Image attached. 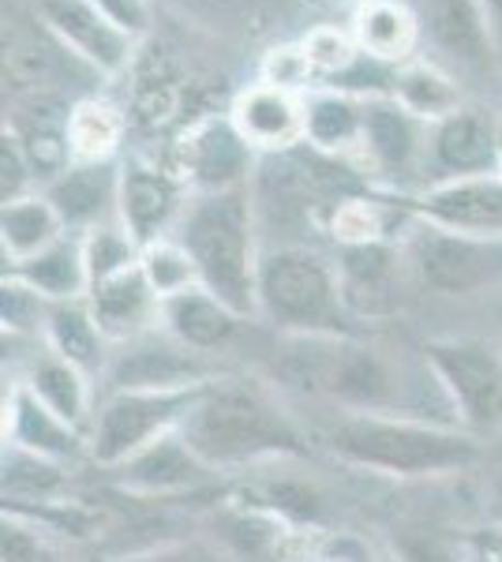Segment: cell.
I'll use <instances>...</instances> for the list:
<instances>
[{"label":"cell","mask_w":502,"mask_h":562,"mask_svg":"<svg viewBox=\"0 0 502 562\" xmlns=\"http://www.w3.org/2000/svg\"><path fill=\"white\" fill-rule=\"evenodd\" d=\"M180 244L191 251L203 289L236 315L259 307V256H255V203L248 184L207 192L185 206Z\"/></svg>","instance_id":"1"},{"label":"cell","mask_w":502,"mask_h":562,"mask_svg":"<svg viewBox=\"0 0 502 562\" xmlns=\"http://www.w3.org/2000/svg\"><path fill=\"white\" fill-rule=\"evenodd\" d=\"M180 435L210 469H233L300 450L293 424L270 402L241 386H207L180 424Z\"/></svg>","instance_id":"2"},{"label":"cell","mask_w":502,"mask_h":562,"mask_svg":"<svg viewBox=\"0 0 502 562\" xmlns=\"http://www.w3.org/2000/svg\"><path fill=\"white\" fill-rule=\"evenodd\" d=\"M337 458L390 476H435L477 458L469 439L398 416H349L331 435Z\"/></svg>","instance_id":"3"},{"label":"cell","mask_w":502,"mask_h":562,"mask_svg":"<svg viewBox=\"0 0 502 562\" xmlns=\"http://www.w3.org/2000/svg\"><path fill=\"white\" fill-rule=\"evenodd\" d=\"M259 307L300 338H334L349 319L337 270L319 251L293 244L259 256Z\"/></svg>","instance_id":"4"},{"label":"cell","mask_w":502,"mask_h":562,"mask_svg":"<svg viewBox=\"0 0 502 562\" xmlns=\"http://www.w3.org/2000/svg\"><path fill=\"white\" fill-rule=\"evenodd\" d=\"M207 386L191 390H116L90 428V458L98 465H124L161 435L180 431Z\"/></svg>","instance_id":"5"},{"label":"cell","mask_w":502,"mask_h":562,"mask_svg":"<svg viewBox=\"0 0 502 562\" xmlns=\"http://www.w3.org/2000/svg\"><path fill=\"white\" fill-rule=\"evenodd\" d=\"M420 281L443 296H472L502 285V237L458 233L427 222L409 244Z\"/></svg>","instance_id":"6"},{"label":"cell","mask_w":502,"mask_h":562,"mask_svg":"<svg viewBox=\"0 0 502 562\" xmlns=\"http://www.w3.org/2000/svg\"><path fill=\"white\" fill-rule=\"evenodd\" d=\"M427 368L439 379L461 420L472 428H502V352L477 338L427 346Z\"/></svg>","instance_id":"7"},{"label":"cell","mask_w":502,"mask_h":562,"mask_svg":"<svg viewBox=\"0 0 502 562\" xmlns=\"http://www.w3.org/2000/svg\"><path fill=\"white\" fill-rule=\"evenodd\" d=\"M252 154L255 147L236 132L233 121H199L185 132V139L177 143V161L172 173L180 177V184L199 188V192H230V188H244V180L252 173Z\"/></svg>","instance_id":"8"},{"label":"cell","mask_w":502,"mask_h":562,"mask_svg":"<svg viewBox=\"0 0 502 562\" xmlns=\"http://www.w3.org/2000/svg\"><path fill=\"white\" fill-rule=\"evenodd\" d=\"M38 20L64 53L87 60L105 76L124 71L132 60L135 38L109 23L90 0H38Z\"/></svg>","instance_id":"9"},{"label":"cell","mask_w":502,"mask_h":562,"mask_svg":"<svg viewBox=\"0 0 502 562\" xmlns=\"http://www.w3.org/2000/svg\"><path fill=\"white\" fill-rule=\"evenodd\" d=\"M420 38L465 71H495L499 42L483 0H420Z\"/></svg>","instance_id":"10"},{"label":"cell","mask_w":502,"mask_h":562,"mask_svg":"<svg viewBox=\"0 0 502 562\" xmlns=\"http://www.w3.org/2000/svg\"><path fill=\"white\" fill-rule=\"evenodd\" d=\"M427 150L446 180L502 173V124L477 109H458L432 128Z\"/></svg>","instance_id":"11"},{"label":"cell","mask_w":502,"mask_h":562,"mask_svg":"<svg viewBox=\"0 0 502 562\" xmlns=\"http://www.w3.org/2000/svg\"><path fill=\"white\" fill-rule=\"evenodd\" d=\"M420 214L432 225L480 237H502V173L439 180L420 195Z\"/></svg>","instance_id":"12"},{"label":"cell","mask_w":502,"mask_h":562,"mask_svg":"<svg viewBox=\"0 0 502 562\" xmlns=\"http://www.w3.org/2000/svg\"><path fill=\"white\" fill-rule=\"evenodd\" d=\"M398 256L387 244H360L345 248L337 262V281H342V301L349 315L364 319H387L401 307V267Z\"/></svg>","instance_id":"13"},{"label":"cell","mask_w":502,"mask_h":562,"mask_svg":"<svg viewBox=\"0 0 502 562\" xmlns=\"http://www.w3.org/2000/svg\"><path fill=\"white\" fill-rule=\"evenodd\" d=\"M230 121L255 150H289L304 143V98L293 90L255 83L236 94Z\"/></svg>","instance_id":"14"},{"label":"cell","mask_w":502,"mask_h":562,"mask_svg":"<svg viewBox=\"0 0 502 562\" xmlns=\"http://www.w3.org/2000/svg\"><path fill=\"white\" fill-rule=\"evenodd\" d=\"M180 177L169 169L154 166H127L121 173V195H116V214L140 248L161 240L166 225L180 211Z\"/></svg>","instance_id":"15"},{"label":"cell","mask_w":502,"mask_h":562,"mask_svg":"<svg viewBox=\"0 0 502 562\" xmlns=\"http://www.w3.org/2000/svg\"><path fill=\"white\" fill-rule=\"evenodd\" d=\"M409 109H401L394 98H368L364 102V139L360 147L371 158V166L387 177H409L416 169L420 154L427 150L424 132Z\"/></svg>","instance_id":"16"},{"label":"cell","mask_w":502,"mask_h":562,"mask_svg":"<svg viewBox=\"0 0 502 562\" xmlns=\"http://www.w3.org/2000/svg\"><path fill=\"white\" fill-rule=\"evenodd\" d=\"M121 195V173L109 169V161H76L60 177L49 180L45 199L60 214L64 229H94L116 206Z\"/></svg>","instance_id":"17"},{"label":"cell","mask_w":502,"mask_h":562,"mask_svg":"<svg viewBox=\"0 0 502 562\" xmlns=\"http://www.w3.org/2000/svg\"><path fill=\"white\" fill-rule=\"evenodd\" d=\"M124 484L140 495H172L185 487L207 484L214 469L185 442L180 431L161 435L147 450H140L132 461H124Z\"/></svg>","instance_id":"18"},{"label":"cell","mask_w":502,"mask_h":562,"mask_svg":"<svg viewBox=\"0 0 502 562\" xmlns=\"http://www.w3.org/2000/svg\"><path fill=\"white\" fill-rule=\"evenodd\" d=\"M90 312L105 338H135L147 330L154 315H161V301L154 296L143 267H132L124 274L90 285Z\"/></svg>","instance_id":"19"},{"label":"cell","mask_w":502,"mask_h":562,"mask_svg":"<svg viewBox=\"0 0 502 562\" xmlns=\"http://www.w3.org/2000/svg\"><path fill=\"white\" fill-rule=\"evenodd\" d=\"M353 38L360 53L401 68L409 65L420 42V20L398 0H364L353 20Z\"/></svg>","instance_id":"20"},{"label":"cell","mask_w":502,"mask_h":562,"mask_svg":"<svg viewBox=\"0 0 502 562\" xmlns=\"http://www.w3.org/2000/svg\"><path fill=\"white\" fill-rule=\"evenodd\" d=\"M161 319L185 349H217L233 338L241 315L225 307L210 289L196 285L188 293L161 301Z\"/></svg>","instance_id":"21"},{"label":"cell","mask_w":502,"mask_h":562,"mask_svg":"<svg viewBox=\"0 0 502 562\" xmlns=\"http://www.w3.org/2000/svg\"><path fill=\"white\" fill-rule=\"evenodd\" d=\"M8 435L26 454H38L45 461H71L79 454V428L64 424L57 413L45 409L38 397L20 386L8 402Z\"/></svg>","instance_id":"22"},{"label":"cell","mask_w":502,"mask_h":562,"mask_svg":"<svg viewBox=\"0 0 502 562\" xmlns=\"http://www.w3.org/2000/svg\"><path fill=\"white\" fill-rule=\"evenodd\" d=\"M109 379H113L116 390H191L203 386L207 371L196 360V352L147 346L135 352H121Z\"/></svg>","instance_id":"23"},{"label":"cell","mask_w":502,"mask_h":562,"mask_svg":"<svg viewBox=\"0 0 502 562\" xmlns=\"http://www.w3.org/2000/svg\"><path fill=\"white\" fill-rule=\"evenodd\" d=\"M15 278L23 281L31 293L45 296V301H76L83 289H90L87 262H83V244L76 240H57L38 256L15 262Z\"/></svg>","instance_id":"24"},{"label":"cell","mask_w":502,"mask_h":562,"mask_svg":"<svg viewBox=\"0 0 502 562\" xmlns=\"http://www.w3.org/2000/svg\"><path fill=\"white\" fill-rule=\"evenodd\" d=\"M364 102L368 98L345 94V90L304 98V143L323 154L349 150L364 139Z\"/></svg>","instance_id":"25"},{"label":"cell","mask_w":502,"mask_h":562,"mask_svg":"<svg viewBox=\"0 0 502 562\" xmlns=\"http://www.w3.org/2000/svg\"><path fill=\"white\" fill-rule=\"evenodd\" d=\"M390 98L424 124H439L461 109V87L454 83V76H446L439 65H427V60L401 65Z\"/></svg>","instance_id":"26"},{"label":"cell","mask_w":502,"mask_h":562,"mask_svg":"<svg viewBox=\"0 0 502 562\" xmlns=\"http://www.w3.org/2000/svg\"><path fill=\"white\" fill-rule=\"evenodd\" d=\"M60 237H64V222L45 195H23L15 203H4L0 240H4V256L12 262L38 256V251L57 244Z\"/></svg>","instance_id":"27"},{"label":"cell","mask_w":502,"mask_h":562,"mask_svg":"<svg viewBox=\"0 0 502 562\" xmlns=\"http://www.w3.org/2000/svg\"><path fill=\"white\" fill-rule=\"evenodd\" d=\"M45 334H49V346H53V357L68 360L71 368L79 371H94L102 368V326H98L94 312L90 304H79V301H64L49 312L45 319Z\"/></svg>","instance_id":"28"},{"label":"cell","mask_w":502,"mask_h":562,"mask_svg":"<svg viewBox=\"0 0 502 562\" xmlns=\"http://www.w3.org/2000/svg\"><path fill=\"white\" fill-rule=\"evenodd\" d=\"M26 390L60 416L64 424L71 428H83L87 413H90V394H87V383H83V371L71 368L68 360L60 357H42L34 360L31 368V379H26Z\"/></svg>","instance_id":"29"},{"label":"cell","mask_w":502,"mask_h":562,"mask_svg":"<svg viewBox=\"0 0 502 562\" xmlns=\"http://www.w3.org/2000/svg\"><path fill=\"white\" fill-rule=\"evenodd\" d=\"M124 139V116L102 98H83L71 105L68 116V147L71 161H109Z\"/></svg>","instance_id":"30"},{"label":"cell","mask_w":502,"mask_h":562,"mask_svg":"<svg viewBox=\"0 0 502 562\" xmlns=\"http://www.w3.org/2000/svg\"><path fill=\"white\" fill-rule=\"evenodd\" d=\"M140 267H143V274H147L158 301H169V296H180V293H188V289L203 285V281H199L196 259H191V251L180 240L147 244Z\"/></svg>","instance_id":"31"},{"label":"cell","mask_w":502,"mask_h":562,"mask_svg":"<svg viewBox=\"0 0 502 562\" xmlns=\"http://www.w3.org/2000/svg\"><path fill=\"white\" fill-rule=\"evenodd\" d=\"M140 259H143L140 244L127 237L124 225H94V229L87 233V240H83V262H87L90 285H98V281H109V278L124 274V270L140 267Z\"/></svg>","instance_id":"32"},{"label":"cell","mask_w":502,"mask_h":562,"mask_svg":"<svg viewBox=\"0 0 502 562\" xmlns=\"http://www.w3.org/2000/svg\"><path fill=\"white\" fill-rule=\"evenodd\" d=\"M300 45H304L315 76H326V79H337L342 71H349L356 65V57H360L356 38L349 31H337V26H315Z\"/></svg>","instance_id":"33"},{"label":"cell","mask_w":502,"mask_h":562,"mask_svg":"<svg viewBox=\"0 0 502 562\" xmlns=\"http://www.w3.org/2000/svg\"><path fill=\"white\" fill-rule=\"evenodd\" d=\"M331 229L345 248H360V244H379L382 222L371 199H342L334 206Z\"/></svg>","instance_id":"34"},{"label":"cell","mask_w":502,"mask_h":562,"mask_svg":"<svg viewBox=\"0 0 502 562\" xmlns=\"http://www.w3.org/2000/svg\"><path fill=\"white\" fill-rule=\"evenodd\" d=\"M312 79H315V68H312V60H308L304 45H278V49H270L267 57H263V83L300 94Z\"/></svg>","instance_id":"35"},{"label":"cell","mask_w":502,"mask_h":562,"mask_svg":"<svg viewBox=\"0 0 502 562\" xmlns=\"http://www.w3.org/2000/svg\"><path fill=\"white\" fill-rule=\"evenodd\" d=\"M4 562H60V555L53 551V543L45 540V529L23 521H4Z\"/></svg>","instance_id":"36"},{"label":"cell","mask_w":502,"mask_h":562,"mask_svg":"<svg viewBox=\"0 0 502 562\" xmlns=\"http://www.w3.org/2000/svg\"><path fill=\"white\" fill-rule=\"evenodd\" d=\"M31 177H34V169L23 154V143L4 128V135H0V199H4V203L23 199Z\"/></svg>","instance_id":"37"},{"label":"cell","mask_w":502,"mask_h":562,"mask_svg":"<svg viewBox=\"0 0 502 562\" xmlns=\"http://www.w3.org/2000/svg\"><path fill=\"white\" fill-rule=\"evenodd\" d=\"M90 4H94L113 26H121L124 34H132V38H140L150 23L147 0H90Z\"/></svg>","instance_id":"38"},{"label":"cell","mask_w":502,"mask_h":562,"mask_svg":"<svg viewBox=\"0 0 502 562\" xmlns=\"http://www.w3.org/2000/svg\"><path fill=\"white\" fill-rule=\"evenodd\" d=\"M116 562H225L207 543H169V548H147L140 555H127Z\"/></svg>","instance_id":"39"},{"label":"cell","mask_w":502,"mask_h":562,"mask_svg":"<svg viewBox=\"0 0 502 562\" xmlns=\"http://www.w3.org/2000/svg\"><path fill=\"white\" fill-rule=\"evenodd\" d=\"M465 562H502V525L472 532L465 543Z\"/></svg>","instance_id":"40"},{"label":"cell","mask_w":502,"mask_h":562,"mask_svg":"<svg viewBox=\"0 0 502 562\" xmlns=\"http://www.w3.org/2000/svg\"><path fill=\"white\" fill-rule=\"evenodd\" d=\"M483 8H488L491 31H495V42H499V49H502V0H483Z\"/></svg>","instance_id":"41"},{"label":"cell","mask_w":502,"mask_h":562,"mask_svg":"<svg viewBox=\"0 0 502 562\" xmlns=\"http://www.w3.org/2000/svg\"><path fill=\"white\" fill-rule=\"evenodd\" d=\"M326 562H349V559H326Z\"/></svg>","instance_id":"42"}]
</instances>
